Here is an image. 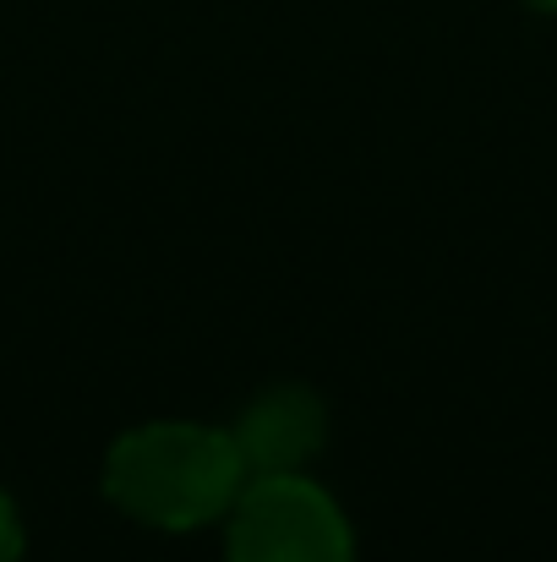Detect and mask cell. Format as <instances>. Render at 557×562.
<instances>
[{
    "instance_id": "1",
    "label": "cell",
    "mask_w": 557,
    "mask_h": 562,
    "mask_svg": "<svg viewBox=\"0 0 557 562\" xmlns=\"http://www.w3.org/2000/svg\"><path fill=\"white\" fill-rule=\"evenodd\" d=\"M241 448L230 426L208 420H143L126 426L104 453V497L121 519L143 530H208L246 486Z\"/></svg>"
},
{
    "instance_id": "2",
    "label": "cell",
    "mask_w": 557,
    "mask_h": 562,
    "mask_svg": "<svg viewBox=\"0 0 557 562\" xmlns=\"http://www.w3.org/2000/svg\"><path fill=\"white\" fill-rule=\"evenodd\" d=\"M224 562H356V530L307 470L252 475L224 514Z\"/></svg>"
},
{
    "instance_id": "3",
    "label": "cell",
    "mask_w": 557,
    "mask_h": 562,
    "mask_svg": "<svg viewBox=\"0 0 557 562\" xmlns=\"http://www.w3.org/2000/svg\"><path fill=\"white\" fill-rule=\"evenodd\" d=\"M235 448H241V464L246 475H290V470H307L323 442H328V409L312 387L301 382H279V387H263L230 426Z\"/></svg>"
},
{
    "instance_id": "4",
    "label": "cell",
    "mask_w": 557,
    "mask_h": 562,
    "mask_svg": "<svg viewBox=\"0 0 557 562\" xmlns=\"http://www.w3.org/2000/svg\"><path fill=\"white\" fill-rule=\"evenodd\" d=\"M22 547H27V530H22V514L11 503V492L0 486V562H22Z\"/></svg>"
},
{
    "instance_id": "5",
    "label": "cell",
    "mask_w": 557,
    "mask_h": 562,
    "mask_svg": "<svg viewBox=\"0 0 557 562\" xmlns=\"http://www.w3.org/2000/svg\"><path fill=\"white\" fill-rule=\"evenodd\" d=\"M531 5H536V11H557V0H531Z\"/></svg>"
}]
</instances>
